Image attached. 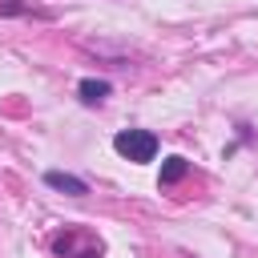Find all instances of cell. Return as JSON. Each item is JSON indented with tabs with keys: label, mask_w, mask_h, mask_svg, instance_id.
<instances>
[{
	"label": "cell",
	"mask_w": 258,
	"mask_h": 258,
	"mask_svg": "<svg viewBox=\"0 0 258 258\" xmlns=\"http://www.w3.org/2000/svg\"><path fill=\"white\" fill-rule=\"evenodd\" d=\"M113 149H117L121 157H129V161H153L157 137H153L149 129H121V133L113 137Z\"/></svg>",
	"instance_id": "1"
},
{
	"label": "cell",
	"mask_w": 258,
	"mask_h": 258,
	"mask_svg": "<svg viewBox=\"0 0 258 258\" xmlns=\"http://www.w3.org/2000/svg\"><path fill=\"white\" fill-rule=\"evenodd\" d=\"M44 181H48L52 189H64V194H73V198L89 194V185H85L81 177H73V173H60V169H48V173H44Z\"/></svg>",
	"instance_id": "2"
},
{
	"label": "cell",
	"mask_w": 258,
	"mask_h": 258,
	"mask_svg": "<svg viewBox=\"0 0 258 258\" xmlns=\"http://www.w3.org/2000/svg\"><path fill=\"white\" fill-rule=\"evenodd\" d=\"M109 97V81H81V101H89V105H97V101H105Z\"/></svg>",
	"instance_id": "3"
},
{
	"label": "cell",
	"mask_w": 258,
	"mask_h": 258,
	"mask_svg": "<svg viewBox=\"0 0 258 258\" xmlns=\"http://www.w3.org/2000/svg\"><path fill=\"white\" fill-rule=\"evenodd\" d=\"M185 157H165V165H161V185H173V181H181L185 177Z\"/></svg>",
	"instance_id": "4"
}]
</instances>
